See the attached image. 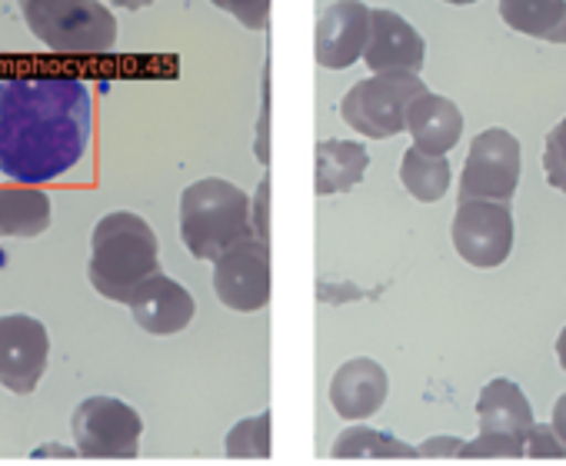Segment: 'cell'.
<instances>
[{
    "mask_svg": "<svg viewBox=\"0 0 566 466\" xmlns=\"http://www.w3.org/2000/svg\"><path fill=\"white\" fill-rule=\"evenodd\" d=\"M334 459H420L417 456V446L384 433V430H374V426H350L344 430L337 439H334V449H331Z\"/></svg>",
    "mask_w": 566,
    "mask_h": 466,
    "instance_id": "21",
    "label": "cell"
},
{
    "mask_svg": "<svg viewBox=\"0 0 566 466\" xmlns=\"http://www.w3.org/2000/svg\"><path fill=\"white\" fill-rule=\"evenodd\" d=\"M457 456L460 459H520V456H526V439L510 436V433L480 430V436L463 443Z\"/></svg>",
    "mask_w": 566,
    "mask_h": 466,
    "instance_id": "23",
    "label": "cell"
},
{
    "mask_svg": "<svg viewBox=\"0 0 566 466\" xmlns=\"http://www.w3.org/2000/svg\"><path fill=\"white\" fill-rule=\"evenodd\" d=\"M127 307H130L134 324L144 333H154V337H174V333L187 330L190 320L197 317L193 294L184 284H177L174 277H164V274H150L130 294Z\"/></svg>",
    "mask_w": 566,
    "mask_h": 466,
    "instance_id": "13",
    "label": "cell"
},
{
    "mask_svg": "<svg viewBox=\"0 0 566 466\" xmlns=\"http://www.w3.org/2000/svg\"><path fill=\"white\" fill-rule=\"evenodd\" d=\"M400 183L420 203H437L450 190V160L447 153H423L420 147H407L400 160Z\"/></svg>",
    "mask_w": 566,
    "mask_h": 466,
    "instance_id": "20",
    "label": "cell"
},
{
    "mask_svg": "<svg viewBox=\"0 0 566 466\" xmlns=\"http://www.w3.org/2000/svg\"><path fill=\"white\" fill-rule=\"evenodd\" d=\"M450 237L457 254L480 271L506 264L513 251V213L500 200H460Z\"/></svg>",
    "mask_w": 566,
    "mask_h": 466,
    "instance_id": "8",
    "label": "cell"
},
{
    "mask_svg": "<svg viewBox=\"0 0 566 466\" xmlns=\"http://www.w3.org/2000/svg\"><path fill=\"white\" fill-rule=\"evenodd\" d=\"M500 18L516 34L566 44V0H500Z\"/></svg>",
    "mask_w": 566,
    "mask_h": 466,
    "instance_id": "19",
    "label": "cell"
},
{
    "mask_svg": "<svg viewBox=\"0 0 566 466\" xmlns=\"http://www.w3.org/2000/svg\"><path fill=\"white\" fill-rule=\"evenodd\" d=\"M407 130L423 153H450L463 137V114L450 97L423 91L407 110Z\"/></svg>",
    "mask_w": 566,
    "mask_h": 466,
    "instance_id": "15",
    "label": "cell"
},
{
    "mask_svg": "<svg viewBox=\"0 0 566 466\" xmlns=\"http://www.w3.org/2000/svg\"><path fill=\"white\" fill-rule=\"evenodd\" d=\"M447 4H457V8H463V4H476V0H447Z\"/></svg>",
    "mask_w": 566,
    "mask_h": 466,
    "instance_id": "32",
    "label": "cell"
},
{
    "mask_svg": "<svg viewBox=\"0 0 566 466\" xmlns=\"http://www.w3.org/2000/svg\"><path fill=\"white\" fill-rule=\"evenodd\" d=\"M253 237L250 197L220 177H203L180 193V241L197 261H217L237 241Z\"/></svg>",
    "mask_w": 566,
    "mask_h": 466,
    "instance_id": "3",
    "label": "cell"
},
{
    "mask_svg": "<svg viewBox=\"0 0 566 466\" xmlns=\"http://www.w3.org/2000/svg\"><path fill=\"white\" fill-rule=\"evenodd\" d=\"M520 167H523V147L510 130L490 127L476 134L460 173V200L510 203L520 187Z\"/></svg>",
    "mask_w": 566,
    "mask_h": 466,
    "instance_id": "7",
    "label": "cell"
},
{
    "mask_svg": "<svg viewBox=\"0 0 566 466\" xmlns=\"http://www.w3.org/2000/svg\"><path fill=\"white\" fill-rule=\"evenodd\" d=\"M74 443L91 459H137L144 420L117 396H91L74 410Z\"/></svg>",
    "mask_w": 566,
    "mask_h": 466,
    "instance_id": "6",
    "label": "cell"
},
{
    "mask_svg": "<svg viewBox=\"0 0 566 466\" xmlns=\"http://www.w3.org/2000/svg\"><path fill=\"white\" fill-rule=\"evenodd\" d=\"M160 267V247L150 223L130 210H114L97 220L91 233L87 277L94 290L114 304H127L130 294Z\"/></svg>",
    "mask_w": 566,
    "mask_h": 466,
    "instance_id": "2",
    "label": "cell"
},
{
    "mask_svg": "<svg viewBox=\"0 0 566 466\" xmlns=\"http://www.w3.org/2000/svg\"><path fill=\"white\" fill-rule=\"evenodd\" d=\"M543 173L549 187L566 193V117L549 130L546 147H543Z\"/></svg>",
    "mask_w": 566,
    "mask_h": 466,
    "instance_id": "24",
    "label": "cell"
},
{
    "mask_svg": "<svg viewBox=\"0 0 566 466\" xmlns=\"http://www.w3.org/2000/svg\"><path fill=\"white\" fill-rule=\"evenodd\" d=\"M553 430H556V436L566 443V393L556 400V406H553V423H549Z\"/></svg>",
    "mask_w": 566,
    "mask_h": 466,
    "instance_id": "29",
    "label": "cell"
},
{
    "mask_svg": "<svg viewBox=\"0 0 566 466\" xmlns=\"http://www.w3.org/2000/svg\"><path fill=\"white\" fill-rule=\"evenodd\" d=\"M250 223H253V237L270 244V177H263L256 187V197L250 203Z\"/></svg>",
    "mask_w": 566,
    "mask_h": 466,
    "instance_id": "27",
    "label": "cell"
},
{
    "mask_svg": "<svg viewBox=\"0 0 566 466\" xmlns=\"http://www.w3.org/2000/svg\"><path fill=\"white\" fill-rule=\"evenodd\" d=\"M210 4L227 11L230 18H237L247 31H263L266 21H270L273 0H210Z\"/></svg>",
    "mask_w": 566,
    "mask_h": 466,
    "instance_id": "25",
    "label": "cell"
},
{
    "mask_svg": "<svg viewBox=\"0 0 566 466\" xmlns=\"http://www.w3.org/2000/svg\"><path fill=\"white\" fill-rule=\"evenodd\" d=\"M94 97L67 71L0 67V173L14 183L67 177L91 150Z\"/></svg>",
    "mask_w": 566,
    "mask_h": 466,
    "instance_id": "1",
    "label": "cell"
},
{
    "mask_svg": "<svg viewBox=\"0 0 566 466\" xmlns=\"http://www.w3.org/2000/svg\"><path fill=\"white\" fill-rule=\"evenodd\" d=\"M423 91L420 74H374L344 94L340 117L370 140H390L407 130V110Z\"/></svg>",
    "mask_w": 566,
    "mask_h": 466,
    "instance_id": "5",
    "label": "cell"
},
{
    "mask_svg": "<svg viewBox=\"0 0 566 466\" xmlns=\"http://www.w3.org/2000/svg\"><path fill=\"white\" fill-rule=\"evenodd\" d=\"M476 420H480V430L510 433V436L526 439V430L533 426V406H530L526 393H523L513 380L496 377V380H490V383L480 390Z\"/></svg>",
    "mask_w": 566,
    "mask_h": 466,
    "instance_id": "16",
    "label": "cell"
},
{
    "mask_svg": "<svg viewBox=\"0 0 566 466\" xmlns=\"http://www.w3.org/2000/svg\"><path fill=\"white\" fill-rule=\"evenodd\" d=\"M21 18L61 57H104L117 47V21L101 0H21Z\"/></svg>",
    "mask_w": 566,
    "mask_h": 466,
    "instance_id": "4",
    "label": "cell"
},
{
    "mask_svg": "<svg viewBox=\"0 0 566 466\" xmlns=\"http://www.w3.org/2000/svg\"><path fill=\"white\" fill-rule=\"evenodd\" d=\"M51 337L48 327L31 314L0 317V386L11 393H34L41 377L48 373Z\"/></svg>",
    "mask_w": 566,
    "mask_h": 466,
    "instance_id": "10",
    "label": "cell"
},
{
    "mask_svg": "<svg viewBox=\"0 0 566 466\" xmlns=\"http://www.w3.org/2000/svg\"><path fill=\"white\" fill-rule=\"evenodd\" d=\"M387 393H390V377L370 357L347 360L331 380V406L340 420L374 416L387 403Z\"/></svg>",
    "mask_w": 566,
    "mask_h": 466,
    "instance_id": "14",
    "label": "cell"
},
{
    "mask_svg": "<svg viewBox=\"0 0 566 466\" xmlns=\"http://www.w3.org/2000/svg\"><path fill=\"white\" fill-rule=\"evenodd\" d=\"M374 74H420L427 64V41L397 11H370V38L360 57Z\"/></svg>",
    "mask_w": 566,
    "mask_h": 466,
    "instance_id": "11",
    "label": "cell"
},
{
    "mask_svg": "<svg viewBox=\"0 0 566 466\" xmlns=\"http://www.w3.org/2000/svg\"><path fill=\"white\" fill-rule=\"evenodd\" d=\"M370 38V8L364 0H337L317 18L314 57L327 71H347L364 57Z\"/></svg>",
    "mask_w": 566,
    "mask_h": 466,
    "instance_id": "12",
    "label": "cell"
},
{
    "mask_svg": "<svg viewBox=\"0 0 566 466\" xmlns=\"http://www.w3.org/2000/svg\"><path fill=\"white\" fill-rule=\"evenodd\" d=\"M314 157H317V173H314L317 197H334V193L354 190L370 167V153L357 140H334V137L321 140Z\"/></svg>",
    "mask_w": 566,
    "mask_h": 466,
    "instance_id": "17",
    "label": "cell"
},
{
    "mask_svg": "<svg viewBox=\"0 0 566 466\" xmlns=\"http://www.w3.org/2000/svg\"><path fill=\"white\" fill-rule=\"evenodd\" d=\"M270 410L243 416L223 439L227 459H270Z\"/></svg>",
    "mask_w": 566,
    "mask_h": 466,
    "instance_id": "22",
    "label": "cell"
},
{
    "mask_svg": "<svg viewBox=\"0 0 566 466\" xmlns=\"http://www.w3.org/2000/svg\"><path fill=\"white\" fill-rule=\"evenodd\" d=\"M556 360H559V367H563V373H566V327H563L559 337H556Z\"/></svg>",
    "mask_w": 566,
    "mask_h": 466,
    "instance_id": "31",
    "label": "cell"
},
{
    "mask_svg": "<svg viewBox=\"0 0 566 466\" xmlns=\"http://www.w3.org/2000/svg\"><path fill=\"white\" fill-rule=\"evenodd\" d=\"M460 446H463V439H457V436H433L423 446H417V456L420 459H443V456H457Z\"/></svg>",
    "mask_w": 566,
    "mask_h": 466,
    "instance_id": "28",
    "label": "cell"
},
{
    "mask_svg": "<svg viewBox=\"0 0 566 466\" xmlns=\"http://www.w3.org/2000/svg\"><path fill=\"white\" fill-rule=\"evenodd\" d=\"M526 456H533V459H566V443L556 436V430L546 423H536L533 420V426L526 430Z\"/></svg>",
    "mask_w": 566,
    "mask_h": 466,
    "instance_id": "26",
    "label": "cell"
},
{
    "mask_svg": "<svg viewBox=\"0 0 566 466\" xmlns=\"http://www.w3.org/2000/svg\"><path fill=\"white\" fill-rule=\"evenodd\" d=\"M273 271H270V244L247 237L227 247L213 261V294L223 307L237 314H256L270 304Z\"/></svg>",
    "mask_w": 566,
    "mask_h": 466,
    "instance_id": "9",
    "label": "cell"
},
{
    "mask_svg": "<svg viewBox=\"0 0 566 466\" xmlns=\"http://www.w3.org/2000/svg\"><path fill=\"white\" fill-rule=\"evenodd\" d=\"M114 8H124V11H144V8H150L154 0H111Z\"/></svg>",
    "mask_w": 566,
    "mask_h": 466,
    "instance_id": "30",
    "label": "cell"
},
{
    "mask_svg": "<svg viewBox=\"0 0 566 466\" xmlns=\"http://www.w3.org/2000/svg\"><path fill=\"white\" fill-rule=\"evenodd\" d=\"M51 226V197L34 187H0V237H41Z\"/></svg>",
    "mask_w": 566,
    "mask_h": 466,
    "instance_id": "18",
    "label": "cell"
}]
</instances>
